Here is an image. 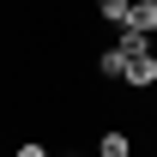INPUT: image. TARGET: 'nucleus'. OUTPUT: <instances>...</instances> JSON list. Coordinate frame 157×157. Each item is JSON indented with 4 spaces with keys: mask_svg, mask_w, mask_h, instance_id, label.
I'll list each match as a JSON object with an SVG mask.
<instances>
[{
    "mask_svg": "<svg viewBox=\"0 0 157 157\" xmlns=\"http://www.w3.org/2000/svg\"><path fill=\"white\" fill-rule=\"evenodd\" d=\"M121 85H133V91H151V85H157V55H133Z\"/></svg>",
    "mask_w": 157,
    "mask_h": 157,
    "instance_id": "f257e3e1",
    "label": "nucleus"
},
{
    "mask_svg": "<svg viewBox=\"0 0 157 157\" xmlns=\"http://www.w3.org/2000/svg\"><path fill=\"white\" fill-rule=\"evenodd\" d=\"M127 24H133V30H145V36H157V0H133Z\"/></svg>",
    "mask_w": 157,
    "mask_h": 157,
    "instance_id": "f03ea898",
    "label": "nucleus"
},
{
    "mask_svg": "<svg viewBox=\"0 0 157 157\" xmlns=\"http://www.w3.org/2000/svg\"><path fill=\"white\" fill-rule=\"evenodd\" d=\"M97 157H133V139L121 133V127H109V133L97 139Z\"/></svg>",
    "mask_w": 157,
    "mask_h": 157,
    "instance_id": "7ed1b4c3",
    "label": "nucleus"
},
{
    "mask_svg": "<svg viewBox=\"0 0 157 157\" xmlns=\"http://www.w3.org/2000/svg\"><path fill=\"white\" fill-rule=\"evenodd\" d=\"M97 73H103V78H115V85H121V78H127V55H121V48H103Z\"/></svg>",
    "mask_w": 157,
    "mask_h": 157,
    "instance_id": "20e7f679",
    "label": "nucleus"
},
{
    "mask_svg": "<svg viewBox=\"0 0 157 157\" xmlns=\"http://www.w3.org/2000/svg\"><path fill=\"white\" fill-rule=\"evenodd\" d=\"M97 12L109 24H127V12H133V0H97Z\"/></svg>",
    "mask_w": 157,
    "mask_h": 157,
    "instance_id": "39448f33",
    "label": "nucleus"
},
{
    "mask_svg": "<svg viewBox=\"0 0 157 157\" xmlns=\"http://www.w3.org/2000/svg\"><path fill=\"white\" fill-rule=\"evenodd\" d=\"M12 157H55V151H48L42 139H24V145H18V151H12Z\"/></svg>",
    "mask_w": 157,
    "mask_h": 157,
    "instance_id": "423d86ee",
    "label": "nucleus"
},
{
    "mask_svg": "<svg viewBox=\"0 0 157 157\" xmlns=\"http://www.w3.org/2000/svg\"><path fill=\"white\" fill-rule=\"evenodd\" d=\"M151 55H157V36H151Z\"/></svg>",
    "mask_w": 157,
    "mask_h": 157,
    "instance_id": "0eeeda50",
    "label": "nucleus"
}]
</instances>
